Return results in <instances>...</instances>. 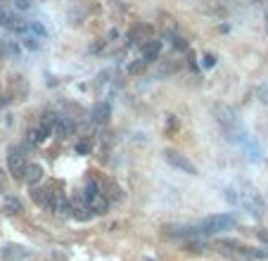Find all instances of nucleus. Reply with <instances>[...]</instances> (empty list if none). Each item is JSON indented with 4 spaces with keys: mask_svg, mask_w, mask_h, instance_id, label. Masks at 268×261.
<instances>
[{
    "mask_svg": "<svg viewBox=\"0 0 268 261\" xmlns=\"http://www.w3.org/2000/svg\"><path fill=\"white\" fill-rule=\"evenodd\" d=\"M211 114L216 116L218 126L226 130V135H228V138H232L235 143H237V140L245 135V130H242V126H240V119H237V114H235V110H232V107L223 105V102H214V105H211Z\"/></svg>",
    "mask_w": 268,
    "mask_h": 261,
    "instance_id": "f257e3e1",
    "label": "nucleus"
},
{
    "mask_svg": "<svg viewBox=\"0 0 268 261\" xmlns=\"http://www.w3.org/2000/svg\"><path fill=\"white\" fill-rule=\"evenodd\" d=\"M232 225H235V216H230V214H214V216H207L199 224V230L202 233H223V230H230Z\"/></svg>",
    "mask_w": 268,
    "mask_h": 261,
    "instance_id": "f03ea898",
    "label": "nucleus"
},
{
    "mask_svg": "<svg viewBox=\"0 0 268 261\" xmlns=\"http://www.w3.org/2000/svg\"><path fill=\"white\" fill-rule=\"evenodd\" d=\"M164 157H166V162H169L171 167L183 171V173H190V176H195L197 173V167L185 157V154H180L178 149H164Z\"/></svg>",
    "mask_w": 268,
    "mask_h": 261,
    "instance_id": "7ed1b4c3",
    "label": "nucleus"
},
{
    "mask_svg": "<svg viewBox=\"0 0 268 261\" xmlns=\"http://www.w3.org/2000/svg\"><path fill=\"white\" fill-rule=\"evenodd\" d=\"M242 205L247 206L254 216H261V214H264V200H261V195H259L254 187H245V192H242Z\"/></svg>",
    "mask_w": 268,
    "mask_h": 261,
    "instance_id": "20e7f679",
    "label": "nucleus"
},
{
    "mask_svg": "<svg viewBox=\"0 0 268 261\" xmlns=\"http://www.w3.org/2000/svg\"><path fill=\"white\" fill-rule=\"evenodd\" d=\"M7 168H10V173L21 181L24 178V171H26V162H24V154H19L17 148L10 149V157H7Z\"/></svg>",
    "mask_w": 268,
    "mask_h": 261,
    "instance_id": "39448f33",
    "label": "nucleus"
},
{
    "mask_svg": "<svg viewBox=\"0 0 268 261\" xmlns=\"http://www.w3.org/2000/svg\"><path fill=\"white\" fill-rule=\"evenodd\" d=\"M86 202H88V211H93V214H107L109 209V200L102 195V192H95V195H90V197H86Z\"/></svg>",
    "mask_w": 268,
    "mask_h": 261,
    "instance_id": "423d86ee",
    "label": "nucleus"
},
{
    "mask_svg": "<svg viewBox=\"0 0 268 261\" xmlns=\"http://www.w3.org/2000/svg\"><path fill=\"white\" fill-rule=\"evenodd\" d=\"M152 34H154V29H152L150 24H135V26L131 29L128 38H131L133 43H147V40H152Z\"/></svg>",
    "mask_w": 268,
    "mask_h": 261,
    "instance_id": "0eeeda50",
    "label": "nucleus"
},
{
    "mask_svg": "<svg viewBox=\"0 0 268 261\" xmlns=\"http://www.w3.org/2000/svg\"><path fill=\"white\" fill-rule=\"evenodd\" d=\"M43 167L40 164H26V171H24V181L29 183L31 187H36L40 181H43Z\"/></svg>",
    "mask_w": 268,
    "mask_h": 261,
    "instance_id": "6e6552de",
    "label": "nucleus"
},
{
    "mask_svg": "<svg viewBox=\"0 0 268 261\" xmlns=\"http://www.w3.org/2000/svg\"><path fill=\"white\" fill-rule=\"evenodd\" d=\"M90 114H93V121L95 124H107L109 116H112V107H109V102H97Z\"/></svg>",
    "mask_w": 268,
    "mask_h": 261,
    "instance_id": "1a4fd4ad",
    "label": "nucleus"
},
{
    "mask_svg": "<svg viewBox=\"0 0 268 261\" xmlns=\"http://www.w3.org/2000/svg\"><path fill=\"white\" fill-rule=\"evenodd\" d=\"M166 233L169 235H173V238H192V235H197L199 233V228H195V225H166Z\"/></svg>",
    "mask_w": 268,
    "mask_h": 261,
    "instance_id": "9d476101",
    "label": "nucleus"
},
{
    "mask_svg": "<svg viewBox=\"0 0 268 261\" xmlns=\"http://www.w3.org/2000/svg\"><path fill=\"white\" fill-rule=\"evenodd\" d=\"M161 53V40H147L143 45V59L150 64V62H154Z\"/></svg>",
    "mask_w": 268,
    "mask_h": 261,
    "instance_id": "9b49d317",
    "label": "nucleus"
},
{
    "mask_svg": "<svg viewBox=\"0 0 268 261\" xmlns=\"http://www.w3.org/2000/svg\"><path fill=\"white\" fill-rule=\"evenodd\" d=\"M48 133H50V126L40 124V126H36V129L29 130V143H34V145H38V143H45V140H48Z\"/></svg>",
    "mask_w": 268,
    "mask_h": 261,
    "instance_id": "f8f14e48",
    "label": "nucleus"
},
{
    "mask_svg": "<svg viewBox=\"0 0 268 261\" xmlns=\"http://www.w3.org/2000/svg\"><path fill=\"white\" fill-rule=\"evenodd\" d=\"M53 130H55V135H57V138H67V135H72L74 124L69 121V119H57V121H55V126H53Z\"/></svg>",
    "mask_w": 268,
    "mask_h": 261,
    "instance_id": "ddd939ff",
    "label": "nucleus"
},
{
    "mask_svg": "<svg viewBox=\"0 0 268 261\" xmlns=\"http://www.w3.org/2000/svg\"><path fill=\"white\" fill-rule=\"evenodd\" d=\"M2 205H5V211L7 214H21L24 209H21V200H17L15 195H5L2 197Z\"/></svg>",
    "mask_w": 268,
    "mask_h": 261,
    "instance_id": "4468645a",
    "label": "nucleus"
},
{
    "mask_svg": "<svg viewBox=\"0 0 268 261\" xmlns=\"http://www.w3.org/2000/svg\"><path fill=\"white\" fill-rule=\"evenodd\" d=\"M21 45L26 48V50H31V53H38L40 50V40L36 36H24L21 38Z\"/></svg>",
    "mask_w": 268,
    "mask_h": 261,
    "instance_id": "2eb2a0df",
    "label": "nucleus"
},
{
    "mask_svg": "<svg viewBox=\"0 0 268 261\" xmlns=\"http://www.w3.org/2000/svg\"><path fill=\"white\" fill-rule=\"evenodd\" d=\"M145 69H147V62H145V59H140V62H131V64H128V74H133V76L145 74Z\"/></svg>",
    "mask_w": 268,
    "mask_h": 261,
    "instance_id": "dca6fc26",
    "label": "nucleus"
},
{
    "mask_svg": "<svg viewBox=\"0 0 268 261\" xmlns=\"http://www.w3.org/2000/svg\"><path fill=\"white\" fill-rule=\"evenodd\" d=\"M29 29H31V31H34L36 36H40V38L48 36V29H45V26H43L40 21H31V24H29Z\"/></svg>",
    "mask_w": 268,
    "mask_h": 261,
    "instance_id": "f3484780",
    "label": "nucleus"
},
{
    "mask_svg": "<svg viewBox=\"0 0 268 261\" xmlns=\"http://www.w3.org/2000/svg\"><path fill=\"white\" fill-rule=\"evenodd\" d=\"M76 152H78V154H88L90 152V140H78V143H76Z\"/></svg>",
    "mask_w": 268,
    "mask_h": 261,
    "instance_id": "a211bd4d",
    "label": "nucleus"
},
{
    "mask_svg": "<svg viewBox=\"0 0 268 261\" xmlns=\"http://www.w3.org/2000/svg\"><path fill=\"white\" fill-rule=\"evenodd\" d=\"M183 249H185V252H195V254H199V252L204 249V244H202V242H188Z\"/></svg>",
    "mask_w": 268,
    "mask_h": 261,
    "instance_id": "6ab92c4d",
    "label": "nucleus"
},
{
    "mask_svg": "<svg viewBox=\"0 0 268 261\" xmlns=\"http://www.w3.org/2000/svg\"><path fill=\"white\" fill-rule=\"evenodd\" d=\"M204 67H207V69H214L216 67V55L207 53V55H204Z\"/></svg>",
    "mask_w": 268,
    "mask_h": 261,
    "instance_id": "aec40b11",
    "label": "nucleus"
},
{
    "mask_svg": "<svg viewBox=\"0 0 268 261\" xmlns=\"http://www.w3.org/2000/svg\"><path fill=\"white\" fill-rule=\"evenodd\" d=\"M10 17H12V15H10V12H7V10H5L2 5H0V24H2V26H7Z\"/></svg>",
    "mask_w": 268,
    "mask_h": 261,
    "instance_id": "412c9836",
    "label": "nucleus"
},
{
    "mask_svg": "<svg viewBox=\"0 0 268 261\" xmlns=\"http://www.w3.org/2000/svg\"><path fill=\"white\" fill-rule=\"evenodd\" d=\"M173 48L180 50V53H185V50H188V43H185L183 38H173Z\"/></svg>",
    "mask_w": 268,
    "mask_h": 261,
    "instance_id": "4be33fe9",
    "label": "nucleus"
},
{
    "mask_svg": "<svg viewBox=\"0 0 268 261\" xmlns=\"http://www.w3.org/2000/svg\"><path fill=\"white\" fill-rule=\"evenodd\" d=\"M15 7L21 10V12H26V10L31 7V2H29V0H15Z\"/></svg>",
    "mask_w": 268,
    "mask_h": 261,
    "instance_id": "5701e85b",
    "label": "nucleus"
},
{
    "mask_svg": "<svg viewBox=\"0 0 268 261\" xmlns=\"http://www.w3.org/2000/svg\"><path fill=\"white\" fill-rule=\"evenodd\" d=\"M256 238H259L264 244H268V230H256Z\"/></svg>",
    "mask_w": 268,
    "mask_h": 261,
    "instance_id": "b1692460",
    "label": "nucleus"
},
{
    "mask_svg": "<svg viewBox=\"0 0 268 261\" xmlns=\"http://www.w3.org/2000/svg\"><path fill=\"white\" fill-rule=\"evenodd\" d=\"M5 187V176H2V171H0V190Z\"/></svg>",
    "mask_w": 268,
    "mask_h": 261,
    "instance_id": "393cba45",
    "label": "nucleus"
}]
</instances>
